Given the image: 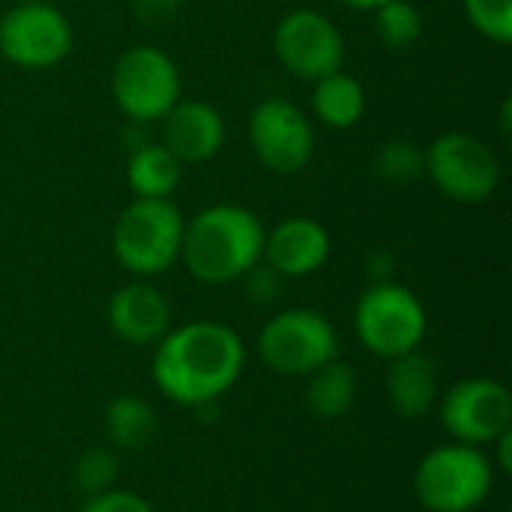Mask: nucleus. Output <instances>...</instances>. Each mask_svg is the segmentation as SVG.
I'll use <instances>...</instances> for the list:
<instances>
[{"mask_svg": "<svg viewBox=\"0 0 512 512\" xmlns=\"http://www.w3.org/2000/svg\"><path fill=\"white\" fill-rule=\"evenodd\" d=\"M243 339L219 321H189L156 342L153 381L177 405L216 402L243 372Z\"/></svg>", "mask_w": 512, "mask_h": 512, "instance_id": "1", "label": "nucleus"}, {"mask_svg": "<svg viewBox=\"0 0 512 512\" xmlns=\"http://www.w3.org/2000/svg\"><path fill=\"white\" fill-rule=\"evenodd\" d=\"M264 225L240 204H210L183 228L180 261L204 285L243 279L264 255Z\"/></svg>", "mask_w": 512, "mask_h": 512, "instance_id": "2", "label": "nucleus"}, {"mask_svg": "<svg viewBox=\"0 0 512 512\" xmlns=\"http://www.w3.org/2000/svg\"><path fill=\"white\" fill-rule=\"evenodd\" d=\"M183 228L186 219L171 198H135L114 222V258L135 276H159L180 261Z\"/></svg>", "mask_w": 512, "mask_h": 512, "instance_id": "3", "label": "nucleus"}, {"mask_svg": "<svg viewBox=\"0 0 512 512\" xmlns=\"http://www.w3.org/2000/svg\"><path fill=\"white\" fill-rule=\"evenodd\" d=\"M495 483L492 462L471 444H447L417 465L414 492L420 504L432 512H471L477 510Z\"/></svg>", "mask_w": 512, "mask_h": 512, "instance_id": "4", "label": "nucleus"}, {"mask_svg": "<svg viewBox=\"0 0 512 512\" xmlns=\"http://www.w3.org/2000/svg\"><path fill=\"white\" fill-rule=\"evenodd\" d=\"M426 327L429 318L420 297L393 279L369 285L354 309V330L363 348L387 360L417 351L426 336Z\"/></svg>", "mask_w": 512, "mask_h": 512, "instance_id": "5", "label": "nucleus"}, {"mask_svg": "<svg viewBox=\"0 0 512 512\" xmlns=\"http://www.w3.org/2000/svg\"><path fill=\"white\" fill-rule=\"evenodd\" d=\"M111 96L132 123L162 120L180 102V69L162 48H126L111 69Z\"/></svg>", "mask_w": 512, "mask_h": 512, "instance_id": "6", "label": "nucleus"}, {"mask_svg": "<svg viewBox=\"0 0 512 512\" xmlns=\"http://www.w3.org/2000/svg\"><path fill=\"white\" fill-rule=\"evenodd\" d=\"M258 354L279 375H312L339 357V336L321 312L285 309L276 312L258 333Z\"/></svg>", "mask_w": 512, "mask_h": 512, "instance_id": "7", "label": "nucleus"}, {"mask_svg": "<svg viewBox=\"0 0 512 512\" xmlns=\"http://www.w3.org/2000/svg\"><path fill=\"white\" fill-rule=\"evenodd\" d=\"M426 177L435 189L459 204H480L501 183L495 150L471 132H444L426 147Z\"/></svg>", "mask_w": 512, "mask_h": 512, "instance_id": "8", "label": "nucleus"}, {"mask_svg": "<svg viewBox=\"0 0 512 512\" xmlns=\"http://www.w3.org/2000/svg\"><path fill=\"white\" fill-rule=\"evenodd\" d=\"M72 48L69 18L48 0H21L0 15V54L21 69L57 66Z\"/></svg>", "mask_w": 512, "mask_h": 512, "instance_id": "9", "label": "nucleus"}, {"mask_svg": "<svg viewBox=\"0 0 512 512\" xmlns=\"http://www.w3.org/2000/svg\"><path fill=\"white\" fill-rule=\"evenodd\" d=\"M249 144L273 174H297L315 156V129L291 99L267 96L249 114Z\"/></svg>", "mask_w": 512, "mask_h": 512, "instance_id": "10", "label": "nucleus"}, {"mask_svg": "<svg viewBox=\"0 0 512 512\" xmlns=\"http://www.w3.org/2000/svg\"><path fill=\"white\" fill-rule=\"evenodd\" d=\"M273 51L279 63L303 81L333 75L345 63V39L339 27L318 9H291L273 30Z\"/></svg>", "mask_w": 512, "mask_h": 512, "instance_id": "11", "label": "nucleus"}, {"mask_svg": "<svg viewBox=\"0 0 512 512\" xmlns=\"http://www.w3.org/2000/svg\"><path fill=\"white\" fill-rule=\"evenodd\" d=\"M441 423L459 444H495L512 429L510 390L492 378L459 381L441 402Z\"/></svg>", "mask_w": 512, "mask_h": 512, "instance_id": "12", "label": "nucleus"}, {"mask_svg": "<svg viewBox=\"0 0 512 512\" xmlns=\"http://www.w3.org/2000/svg\"><path fill=\"white\" fill-rule=\"evenodd\" d=\"M330 246V234L318 219L288 216L264 234L261 261H267L285 279H303L327 264Z\"/></svg>", "mask_w": 512, "mask_h": 512, "instance_id": "13", "label": "nucleus"}, {"mask_svg": "<svg viewBox=\"0 0 512 512\" xmlns=\"http://www.w3.org/2000/svg\"><path fill=\"white\" fill-rule=\"evenodd\" d=\"M162 144L180 162H207L225 144V120L210 102L180 99L162 117Z\"/></svg>", "mask_w": 512, "mask_h": 512, "instance_id": "14", "label": "nucleus"}, {"mask_svg": "<svg viewBox=\"0 0 512 512\" xmlns=\"http://www.w3.org/2000/svg\"><path fill=\"white\" fill-rule=\"evenodd\" d=\"M108 324L129 345H156L171 330V306L159 288L129 282L111 294Z\"/></svg>", "mask_w": 512, "mask_h": 512, "instance_id": "15", "label": "nucleus"}, {"mask_svg": "<svg viewBox=\"0 0 512 512\" xmlns=\"http://www.w3.org/2000/svg\"><path fill=\"white\" fill-rule=\"evenodd\" d=\"M387 399H390L393 411L405 420H420L435 408V402H438V369L426 354H420V348L390 360Z\"/></svg>", "mask_w": 512, "mask_h": 512, "instance_id": "16", "label": "nucleus"}, {"mask_svg": "<svg viewBox=\"0 0 512 512\" xmlns=\"http://www.w3.org/2000/svg\"><path fill=\"white\" fill-rule=\"evenodd\" d=\"M180 168L183 162L162 141H147L129 153L126 180L135 198H171L180 183Z\"/></svg>", "mask_w": 512, "mask_h": 512, "instance_id": "17", "label": "nucleus"}, {"mask_svg": "<svg viewBox=\"0 0 512 512\" xmlns=\"http://www.w3.org/2000/svg\"><path fill=\"white\" fill-rule=\"evenodd\" d=\"M312 111L330 129H351L366 114V90L357 78H351L339 69V72L315 81Z\"/></svg>", "mask_w": 512, "mask_h": 512, "instance_id": "18", "label": "nucleus"}, {"mask_svg": "<svg viewBox=\"0 0 512 512\" xmlns=\"http://www.w3.org/2000/svg\"><path fill=\"white\" fill-rule=\"evenodd\" d=\"M306 378V405L318 420H336L351 411L357 399V375L348 363L330 360Z\"/></svg>", "mask_w": 512, "mask_h": 512, "instance_id": "19", "label": "nucleus"}, {"mask_svg": "<svg viewBox=\"0 0 512 512\" xmlns=\"http://www.w3.org/2000/svg\"><path fill=\"white\" fill-rule=\"evenodd\" d=\"M105 429L117 447L141 450L156 432V411L138 396H117L105 408Z\"/></svg>", "mask_w": 512, "mask_h": 512, "instance_id": "20", "label": "nucleus"}, {"mask_svg": "<svg viewBox=\"0 0 512 512\" xmlns=\"http://www.w3.org/2000/svg\"><path fill=\"white\" fill-rule=\"evenodd\" d=\"M375 33H378L384 48L405 51L408 45H414L420 39L423 15L408 0H387L384 6L375 9Z\"/></svg>", "mask_w": 512, "mask_h": 512, "instance_id": "21", "label": "nucleus"}, {"mask_svg": "<svg viewBox=\"0 0 512 512\" xmlns=\"http://www.w3.org/2000/svg\"><path fill=\"white\" fill-rule=\"evenodd\" d=\"M372 171L384 183H411L426 174V150L408 138L384 141L372 156Z\"/></svg>", "mask_w": 512, "mask_h": 512, "instance_id": "22", "label": "nucleus"}, {"mask_svg": "<svg viewBox=\"0 0 512 512\" xmlns=\"http://www.w3.org/2000/svg\"><path fill=\"white\" fill-rule=\"evenodd\" d=\"M465 15L480 36L498 45L512 42V0H465Z\"/></svg>", "mask_w": 512, "mask_h": 512, "instance_id": "23", "label": "nucleus"}, {"mask_svg": "<svg viewBox=\"0 0 512 512\" xmlns=\"http://www.w3.org/2000/svg\"><path fill=\"white\" fill-rule=\"evenodd\" d=\"M114 477H117V459L111 450H102V447L87 450L72 468V480L84 495L108 492L114 486Z\"/></svg>", "mask_w": 512, "mask_h": 512, "instance_id": "24", "label": "nucleus"}, {"mask_svg": "<svg viewBox=\"0 0 512 512\" xmlns=\"http://www.w3.org/2000/svg\"><path fill=\"white\" fill-rule=\"evenodd\" d=\"M243 285H246V297H249V300H255V303H261V306H267V303H273V300L282 294V288H285V276H282V273H276L267 261H258V264L243 276Z\"/></svg>", "mask_w": 512, "mask_h": 512, "instance_id": "25", "label": "nucleus"}, {"mask_svg": "<svg viewBox=\"0 0 512 512\" xmlns=\"http://www.w3.org/2000/svg\"><path fill=\"white\" fill-rule=\"evenodd\" d=\"M81 512H153V507L141 495H135V492L108 489V492L90 495V501L84 504Z\"/></svg>", "mask_w": 512, "mask_h": 512, "instance_id": "26", "label": "nucleus"}, {"mask_svg": "<svg viewBox=\"0 0 512 512\" xmlns=\"http://www.w3.org/2000/svg\"><path fill=\"white\" fill-rule=\"evenodd\" d=\"M129 9L144 27H162L177 15L180 0H129Z\"/></svg>", "mask_w": 512, "mask_h": 512, "instance_id": "27", "label": "nucleus"}, {"mask_svg": "<svg viewBox=\"0 0 512 512\" xmlns=\"http://www.w3.org/2000/svg\"><path fill=\"white\" fill-rule=\"evenodd\" d=\"M495 447H498V468L501 471H510L512 468V459H510V447H512V429L510 432H504L498 441H495Z\"/></svg>", "mask_w": 512, "mask_h": 512, "instance_id": "28", "label": "nucleus"}, {"mask_svg": "<svg viewBox=\"0 0 512 512\" xmlns=\"http://www.w3.org/2000/svg\"><path fill=\"white\" fill-rule=\"evenodd\" d=\"M342 6L348 9H357V12H375L378 6H384L387 0H339Z\"/></svg>", "mask_w": 512, "mask_h": 512, "instance_id": "29", "label": "nucleus"}]
</instances>
